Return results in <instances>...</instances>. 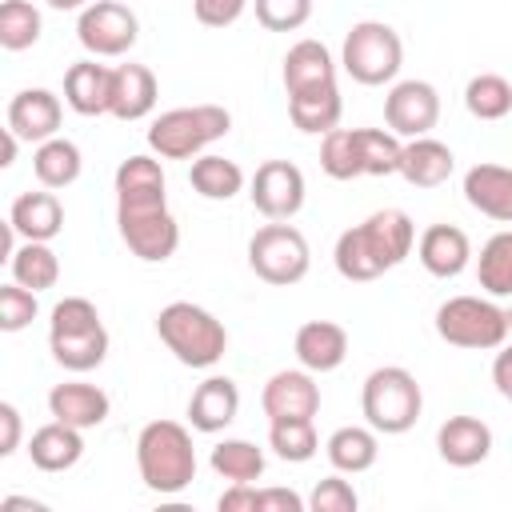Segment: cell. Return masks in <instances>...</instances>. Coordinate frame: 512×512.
I'll use <instances>...</instances> for the list:
<instances>
[{"label":"cell","mask_w":512,"mask_h":512,"mask_svg":"<svg viewBox=\"0 0 512 512\" xmlns=\"http://www.w3.org/2000/svg\"><path fill=\"white\" fill-rule=\"evenodd\" d=\"M320 168L332 180H356V176H364L356 128H332V132L320 136Z\"/></svg>","instance_id":"38"},{"label":"cell","mask_w":512,"mask_h":512,"mask_svg":"<svg viewBox=\"0 0 512 512\" xmlns=\"http://www.w3.org/2000/svg\"><path fill=\"white\" fill-rule=\"evenodd\" d=\"M436 452L452 468H476L492 452V428L480 416H448L436 428Z\"/></svg>","instance_id":"17"},{"label":"cell","mask_w":512,"mask_h":512,"mask_svg":"<svg viewBox=\"0 0 512 512\" xmlns=\"http://www.w3.org/2000/svg\"><path fill=\"white\" fill-rule=\"evenodd\" d=\"M308 500L292 488H260V512H304Z\"/></svg>","instance_id":"47"},{"label":"cell","mask_w":512,"mask_h":512,"mask_svg":"<svg viewBox=\"0 0 512 512\" xmlns=\"http://www.w3.org/2000/svg\"><path fill=\"white\" fill-rule=\"evenodd\" d=\"M416 256H420V264H424L428 276L452 280V276H460V272L468 268V260H472V240H468V232L456 228V224H428V228L420 232V240H416Z\"/></svg>","instance_id":"16"},{"label":"cell","mask_w":512,"mask_h":512,"mask_svg":"<svg viewBox=\"0 0 512 512\" xmlns=\"http://www.w3.org/2000/svg\"><path fill=\"white\" fill-rule=\"evenodd\" d=\"M288 116L300 132L308 136H324L332 128H340V116H344V100H340V88L336 84H324V88H308V92H292L288 96Z\"/></svg>","instance_id":"30"},{"label":"cell","mask_w":512,"mask_h":512,"mask_svg":"<svg viewBox=\"0 0 512 512\" xmlns=\"http://www.w3.org/2000/svg\"><path fill=\"white\" fill-rule=\"evenodd\" d=\"M440 120V92L428 80H400L384 96V124L400 140L428 136Z\"/></svg>","instance_id":"13"},{"label":"cell","mask_w":512,"mask_h":512,"mask_svg":"<svg viewBox=\"0 0 512 512\" xmlns=\"http://www.w3.org/2000/svg\"><path fill=\"white\" fill-rule=\"evenodd\" d=\"M340 64L356 84H368V88L392 84L400 64H404L400 32L392 24H384V20H356L348 28V36H344Z\"/></svg>","instance_id":"7"},{"label":"cell","mask_w":512,"mask_h":512,"mask_svg":"<svg viewBox=\"0 0 512 512\" xmlns=\"http://www.w3.org/2000/svg\"><path fill=\"white\" fill-rule=\"evenodd\" d=\"M80 168H84V156H80L76 140H68V136H52V140L36 144V152H32V172H36L40 188L60 192L80 180Z\"/></svg>","instance_id":"31"},{"label":"cell","mask_w":512,"mask_h":512,"mask_svg":"<svg viewBox=\"0 0 512 512\" xmlns=\"http://www.w3.org/2000/svg\"><path fill=\"white\" fill-rule=\"evenodd\" d=\"M476 280L488 296H512V228L488 236L476 260Z\"/></svg>","instance_id":"35"},{"label":"cell","mask_w":512,"mask_h":512,"mask_svg":"<svg viewBox=\"0 0 512 512\" xmlns=\"http://www.w3.org/2000/svg\"><path fill=\"white\" fill-rule=\"evenodd\" d=\"M212 472L224 476L228 484H256L264 476V448H256L252 440H220L208 456Z\"/></svg>","instance_id":"34"},{"label":"cell","mask_w":512,"mask_h":512,"mask_svg":"<svg viewBox=\"0 0 512 512\" xmlns=\"http://www.w3.org/2000/svg\"><path fill=\"white\" fill-rule=\"evenodd\" d=\"M504 320H508V336H512V304L504 308Z\"/></svg>","instance_id":"52"},{"label":"cell","mask_w":512,"mask_h":512,"mask_svg":"<svg viewBox=\"0 0 512 512\" xmlns=\"http://www.w3.org/2000/svg\"><path fill=\"white\" fill-rule=\"evenodd\" d=\"M40 12L28 0H4L0 4V48L4 52H24L40 40Z\"/></svg>","instance_id":"39"},{"label":"cell","mask_w":512,"mask_h":512,"mask_svg":"<svg viewBox=\"0 0 512 512\" xmlns=\"http://www.w3.org/2000/svg\"><path fill=\"white\" fill-rule=\"evenodd\" d=\"M248 0H192V12L204 28H228L244 16Z\"/></svg>","instance_id":"44"},{"label":"cell","mask_w":512,"mask_h":512,"mask_svg":"<svg viewBox=\"0 0 512 512\" xmlns=\"http://www.w3.org/2000/svg\"><path fill=\"white\" fill-rule=\"evenodd\" d=\"M48 412H52V420H64V424H72V428L84 432V428H100V424L108 420L112 400H108V392L96 388V384L64 380V384H56V388L48 392Z\"/></svg>","instance_id":"20"},{"label":"cell","mask_w":512,"mask_h":512,"mask_svg":"<svg viewBox=\"0 0 512 512\" xmlns=\"http://www.w3.org/2000/svg\"><path fill=\"white\" fill-rule=\"evenodd\" d=\"M140 36V20L128 4L120 0H92L88 8H80L76 20V40L88 56L108 60V56H124Z\"/></svg>","instance_id":"10"},{"label":"cell","mask_w":512,"mask_h":512,"mask_svg":"<svg viewBox=\"0 0 512 512\" xmlns=\"http://www.w3.org/2000/svg\"><path fill=\"white\" fill-rule=\"evenodd\" d=\"M8 224L16 228L20 240H56L64 228V208H60L52 188L20 192L8 208Z\"/></svg>","instance_id":"25"},{"label":"cell","mask_w":512,"mask_h":512,"mask_svg":"<svg viewBox=\"0 0 512 512\" xmlns=\"http://www.w3.org/2000/svg\"><path fill=\"white\" fill-rule=\"evenodd\" d=\"M48 8H56V12H72V8H88L92 0H44Z\"/></svg>","instance_id":"51"},{"label":"cell","mask_w":512,"mask_h":512,"mask_svg":"<svg viewBox=\"0 0 512 512\" xmlns=\"http://www.w3.org/2000/svg\"><path fill=\"white\" fill-rule=\"evenodd\" d=\"M168 204V180L156 156H128L116 168V208H152Z\"/></svg>","instance_id":"19"},{"label":"cell","mask_w":512,"mask_h":512,"mask_svg":"<svg viewBox=\"0 0 512 512\" xmlns=\"http://www.w3.org/2000/svg\"><path fill=\"white\" fill-rule=\"evenodd\" d=\"M356 504H360V496L344 480V472H332V476L316 480V488L308 496V508L312 512H356Z\"/></svg>","instance_id":"43"},{"label":"cell","mask_w":512,"mask_h":512,"mask_svg":"<svg viewBox=\"0 0 512 512\" xmlns=\"http://www.w3.org/2000/svg\"><path fill=\"white\" fill-rule=\"evenodd\" d=\"M416 248V224L404 208H380L368 220L352 224L348 232L336 236L332 260L336 272L352 284H368L376 276H384L388 268L404 264Z\"/></svg>","instance_id":"1"},{"label":"cell","mask_w":512,"mask_h":512,"mask_svg":"<svg viewBox=\"0 0 512 512\" xmlns=\"http://www.w3.org/2000/svg\"><path fill=\"white\" fill-rule=\"evenodd\" d=\"M336 84V60L320 40H296L284 52V92H308Z\"/></svg>","instance_id":"28"},{"label":"cell","mask_w":512,"mask_h":512,"mask_svg":"<svg viewBox=\"0 0 512 512\" xmlns=\"http://www.w3.org/2000/svg\"><path fill=\"white\" fill-rule=\"evenodd\" d=\"M48 352L68 372H92L108 356V328L88 296H64L48 320Z\"/></svg>","instance_id":"3"},{"label":"cell","mask_w":512,"mask_h":512,"mask_svg":"<svg viewBox=\"0 0 512 512\" xmlns=\"http://www.w3.org/2000/svg\"><path fill=\"white\" fill-rule=\"evenodd\" d=\"M136 468L148 492L176 496L196 480L192 432L176 420H148L136 436Z\"/></svg>","instance_id":"2"},{"label":"cell","mask_w":512,"mask_h":512,"mask_svg":"<svg viewBox=\"0 0 512 512\" xmlns=\"http://www.w3.org/2000/svg\"><path fill=\"white\" fill-rule=\"evenodd\" d=\"M8 268H12V280L24 284V288H32V292L56 288V280H60V260L48 248V240H24L8 256Z\"/></svg>","instance_id":"33"},{"label":"cell","mask_w":512,"mask_h":512,"mask_svg":"<svg viewBox=\"0 0 512 512\" xmlns=\"http://www.w3.org/2000/svg\"><path fill=\"white\" fill-rule=\"evenodd\" d=\"M252 8L268 32H296L312 16V0H252Z\"/></svg>","instance_id":"41"},{"label":"cell","mask_w":512,"mask_h":512,"mask_svg":"<svg viewBox=\"0 0 512 512\" xmlns=\"http://www.w3.org/2000/svg\"><path fill=\"white\" fill-rule=\"evenodd\" d=\"M308 368H280L268 376L260 392V408L268 420H312L320 412V384Z\"/></svg>","instance_id":"14"},{"label":"cell","mask_w":512,"mask_h":512,"mask_svg":"<svg viewBox=\"0 0 512 512\" xmlns=\"http://www.w3.org/2000/svg\"><path fill=\"white\" fill-rule=\"evenodd\" d=\"M464 200L500 224H512V168L504 164H472L464 172Z\"/></svg>","instance_id":"22"},{"label":"cell","mask_w":512,"mask_h":512,"mask_svg":"<svg viewBox=\"0 0 512 512\" xmlns=\"http://www.w3.org/2000/svg\"><path fill=\"white\" fill-rule=\"evenodd\" d=\"M232 132V112L224 104H192L168 108L148 124V148L160 160H196L208 144Z\"/></svg>","instance_id":"5"},{"label":"cell","mask_w":512,"mask_h":512,"mask_svg":"<svg viewBox=\"0 0 512 512\" xmlns=\"http://www.w3.org/2000/svg\"><path fill=\"white\" fill-rule=\"evenodd\" d=\"M240 412V388L228 376H208L188 396V424L196 432H224Z\"/></svg>","instance_id":"21"},{"label":"cell","mask_w":512,"mask_h":512,"mask_svg":"<svg viewBox=\"0 0 512 512\" xmlns=\"http://www.w3.org/2000/svg\"><path fill=\"white\" fill-rule=\"evenodd\" d=\"M292 348H296L300 368H308V372H336L344 364V356H348V332L336 320H308V324H300Z\"/></svg>","instance_id":"24"},{"label":"cell","mask_w":512,"mask_h":512,"mask_svg":"<svg viewBox=\"0 0 512 512\" xmlns=\"http://www.w3.org/2000/svg\"><path fill=\"white\" fill-rule=\"evenodd\" d=\"M80 456H84V436H80V428H72L64 420L40 424L28 440V460L40 472H68L80 464Z\"/></svg>","instance_id":"26"},{"label":"cell","mask_w":512,"mask_h":512,"mask_svg":"<svg viewBox=\"0 0 512 512\" xmlns=\"http://www.w3.org/2000/svg\"><path fill=\"white\" fill-rule=\"evenodd\" d=\"M156 336L184 368H212L228 352V328L192 300H172L156 312Z\"/></svg>","instance_id":"4"},{"label":"cell","mask_w":512,"mask_h":512,"mask_svg":"<svg viewBox=\"0 0 512 512\" xmlns=\"http://www.w3.org/2000/svg\"><path fill=\"white\" fill-rule=\"evenodd\" d=\"M248 268L272 288L300 284L312 268V252H308L304 232L292 228L288 220H272V224L256 228L248 240Z\"/></svg>","instance_id":"9"},{"label":"cell","mask_w":512,"mask_h":512,"mask_svg":"<svg viewBox=\"0 0 512 512\" xmlns=\"http://www.w3.org/2000/svg\"><path fill=\"white\" fill-rule=\"evenodd\" d=\"M156 96H160V84H156V72L148 64H120L116 76H112V108L108 116L132 124V120H144L152 108H156Z\"/></svg>","instance_id":"23"},{"label":"cell","mask_w":512,"mask_h":512,"mask_svg":"<svg viewBox=\"0 0 512 512\" xmlns=\"http://www.w3.org/2000/svg\"><path fill=\"white\" fill-rule=\"evenodd\" d=\"M304 192V172L292 160H264L248 180L252 208L268 220H292L304 208Z\"/></svg>","instance_id":"12"},{"label":"cell","mask_w":512,"mask_h":512,"mask_svg":"<svg viewBox=\"0 0 512 512\" xmlns=\"http://www.w3.org/2000/svg\"><path fill=\"white\" fill-rule=\"evenodd\" d=\"M20 432H24V420H20V408L12 400L0 404V456H12L20 448Z\"/></svg>","instance_id":"45"},{"label":"cell","mask_w":512,"mask_h":512,"mask_svg":"<svg viewBox=\"0 0 512 512\" xmlns=\"http://www.w3.org/2000/svg\"><path fill=\"white\" fill-rule=\"evenodd\" d=\"M268 448L288 464H308L320 452L312 420H268Z\"/></svg>","instance_id":"37"},{"label":"cell","mask_w":512,"mask_h":512,"mask_svg":"<svg viewBox=\"0 0 512 512\" xmlns=\"http://www.w3.org/2000/svg\"><path fill=\"white\" fill-rule=\"evenodd\" d=\"M220 512H260V488L256 484H228V492L216 500Z\"/></svg>","instance_id":"46"},{"label":"cell","mask_w":512,"mask_h":512,"mask_svg":"<svg viewBox=\"0 0 512 512\" xmlns=\"http://www.w3.org/2000/svg\"><path fill=\"white\" fill-rule=\"evenodd\" d=\"M188 184L204 196V200H232L240 188H244V168L228 156H216V152H204L192 160L188 168Z\"/></svg>","instance_id":"32"},{"label":"cell","mask_w":512,"mask_h":512,"mask_svg":"<svg viewBox=\"0 0 512 512\" xmlns=\"http://www.w3.org/2000/svg\"><path fill=\"white\" fill-rule=\"evenodd\" d=\"M40 304H36V292L24 288V284H0V328L4 332H20L36 320Z\"/></svg>","instance_id":"42"},{"label":"cell","mask_w":512,"mask_h":512,"mask_svg":"<svg viewBox=\"0 0 512 512\" xmlns=\"http://www.w3.org/2000/svg\"><path fill=\"white\" fill-rule=\"evenodd\" d=\"M380 432L368 424H344V428H336L332 436H328V444H324V452H328V464L336 468V472H344V476H360V472H368L372 464H376V456H380V440H376Z\"/></svg>","instance_id":"29"},{"label":"cell","mask_w":512,"mask_h":512,"mask_svg":"<svg viewBox=\"0 0 512 512\" xmlns=\"http://www.w3.org/2000/svg\"><path fill=\"white\" fill-rule=\"evenodd\" d=\"M0 508H4V512H12V508H36V512H44V504H40V500H28V496H4Z\"/></svg>","instance_id":"50"},{"label":"cell","mask_w":512,"mask_h":512,"mask_svg":"<svg viewBox=\"0 0 512 512\" xmlns=\"http://www.w3.org/2000/svg\"><path fill=\"white\" fill-rule=\"evenodd\" d=\"M452 168H456V156L436 136H416L400 152V176L412 188H436V184H444L452 176Z\"/></svg>","instance_id":"27"},{"label":"cell","mask_w":512,"mask_h":512,"mask_svg":"<svg viewBox=\"0 0 512 512\" xmlns=\"http://www.w3.org/2000/svg\"><path fill=\"white\" fill-rule=\"evenodd\" d=\"M112 76L116 68L96 60H76L64 72V104L76 116H108L112 108Z\"/></svg>","instance_id":"18"},{"label":"cell","mask_w":512,"mask_h":512,"mask_svg":"<svg viewBox=\"0 0 512 512\" xmlns=\"http://www.w3.org/2000/svg\"><path fill=\"white\" fill-rule=\"evenodd\" d=\"M360 412L364 420L384 432V436H400L408 432L420 412H424V392L416 384V376L400 364H384V368H372L364 376V388H360Z\"/></svg>","instance_id":"6"},{"label":"cell","mask_w":512,"mask_h":512,"mask_svg":"<svg viewBox=\"0 0 512 512\" xmlns=\"http://www.w3.org/2000/svg\"><path fill=\"white\" fill-rule=\"evenodd\" d=\"M464 108L476 120H504L512 112V84L500 72H480L464 84Z\"/></svg>","instance_id":"36"},{"label":"cell","mask_w":512,"mask_h":512,"mask_svg":"<svg viewBox=\"0 0 512 512\" xmlns=\"http://www.w3.org/2000/svg\"><path fill=\"white\" fill-rule=\"evenodd\" d=\"M436 336L452 348L492 352L508 340V320L504 308L488 296H448L436 308Z\"/></svg>","instance_id":"8"},{"label":"cell","mask_w":512,"mask_h":512,"mask_svg":"<svg viewBox=\"0 0 512 512\" xmlns=\"http://www.w3.org/2000/svg\"><path fill=\"white\" fill-rule=\"evenodd\" d=\"M60 120H64V108H60V96L48 92V88H20L12 100H8V128L28 140V144H44L60 132Z\"/></svg>","instance_id":"15"},{"label":"cell","mask_w":512,"mask_h":512,"mask_svg":"<svg viewBox=\"0 0 512 512\" xmlns=\"http://www.w3.org/2000/svg\"><path fill=\"white\" fill-rule=\"evenodd\" d=\"M492 384L504 400H512V344H500V352L492 360Z\"/></svg>","instance_id":"48"},{"label":"cell","mask_w":512,"mask_h":512,"mask_svg":"<svg viewBox=\"0 0 512 512\" xmlns=\"http://www.w3.org/2000/svg\"><path fill=\"white\" fill-rule=\"evenodd\" d=\"M116 228L128 252L144 264H164L180 248V224L168 212V204L152 208H116Z\"/></svg>","instance_id":"11"},{"label":"cell","mask_w":512,"mask_h":512,"mask_svg":"<svg viewBox=\"0 0 512 512\" xmlns=\"http://www.w3.org/2000/svg\"><path fill=\"white\" fill-rule=\"evenodd\" d=\"M356 144H360V160H364V176H392L400 172V136L388 128H356Z\"/></svg>","instance_id":"40"},{"label":"cell","mask_w":512,"mask_h":512,"mask_svg":"<svg viewBox=\"0 0 512 512\" xmlns=\"http://www.w3.org/2000/svg\"><path fill=\"white\" fill-rule=\"evenodd\" d=\"M16 148H20V136L12 128H4V152H0V168H12L16 164Z\"/></svg>","instance_id":"49"}]
</instances>
